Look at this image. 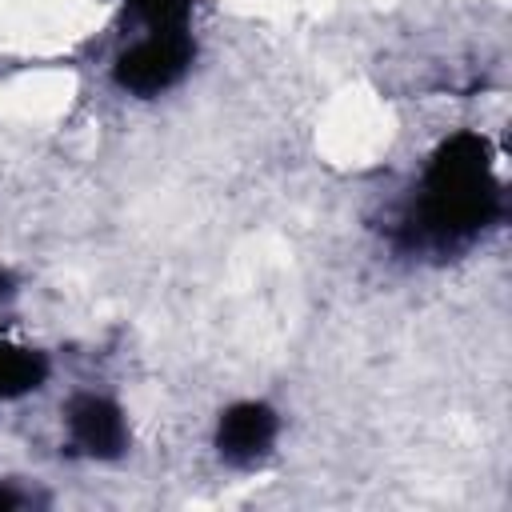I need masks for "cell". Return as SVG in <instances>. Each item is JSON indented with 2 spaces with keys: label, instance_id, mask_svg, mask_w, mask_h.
<instances>
[{
  "label": "cell",
  "instance_id": "obj_1",
  "mask_svg": "<svg viewBox=\"0 0 512 512\" xmlns=\"http://www.w3.org/2000/svg\"><path fill=\"white\" fill-rule=\"evenodd\" d=\"M184 60H188V48L176 36H160L156 32V36L140 40L132 52L120 56L116 76L132 92H160L184 72Z\"/></svg>",
  "mask_w": 512,
  "mask_h": 512
},
{
  "label": "cell",
  "instance_id": "obj_2",
  "mask_svg": "<svg viewBox=\"0 0 512 512\" xmlns=\"http://www.w3.org/2000/svg\"><path fill=\"white\" fill-rule=\"evenodd\" d=\"M272 432H276V420L264 404H240L224 416V428H220V448L228 460H240V464H252L268 444H272Z\"/></svg>",
  "mask_w": 512,
  "mask_h": 512
},
{
  "label": "cell",
  "instance_id": "obj_3",
  "mask_svg": "<svg viewBox=\"0 0 512 512\" xmlns=\"http://www.w3.org/2000/svg\"><path fill=\"white\" fill-rule=\"evenodd\" d=\"M72 432H76V440H80L88 452H100V456L116 452V448H120V436H124L116 408L104 404V400H80V404L72 408Z\"/></svg>",
  "mask_w": 512,
  "mask_h": 512
}]
</instances>
